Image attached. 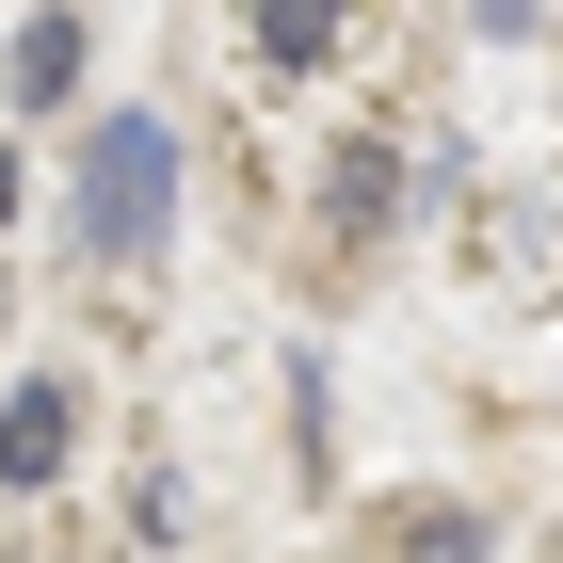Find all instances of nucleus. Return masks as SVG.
Returning a JSON list of instances; mask_svg holds the SVG:
<instances>
[{
  "label": "nucleus",
  "instance_id": "1",
  "mask_svg": "<svg viewBox=\"0 0 563 563\" xmlns=\"http://www.w3.org/2000/svg\"><path fill=\"white\" fill-rule=\"evenodd\" d=\"M162 225H177V130L162 113H97V145H81V242L145 258Z\"/></svg>",
  "mask_w": 563,
  "mask_h": 563
},
{
  "label": "nucleus",
  "instance_id": "2",
  "mask_svg": "<svg viewBox=\"0 0 563 563\" xmlns=\"http://www.w3.org/2000/svg\"><path fill=\"white\" fill-rule=\"evenodd\" d=\"M65 451H81V402H65V387H16V402H0V483H16V499L65 483Z\"/></svg>",
  "mask_w": 563,
  "mask_h": 563
},
{
  "label": "nucleus",
  "instance_id": "3",
  "mask_svg": "<svg viewBox=\"0 0 563 563\" xmlns=\"http://www.w3.org/2000/svg\"><path fill=\"white\" fill-rule=\"evenodd\" d=\"M0 81H16V113H65V97H81V16H33Z\"/></svg>",
  "mask_w": 563,
  "mask_h": 563
},
{
  "label": "nucleus",
  "instance_id": "4",
  "mask_svg": "<svg viewBox=\"0 0 563 563\" xmlns=\"http://www.w3.org/2000/svg\"><path fill=\"white\" fill-rule=\"evenodd\" d=\"M258 65H339V0H258Z\"/></svg>",
  "mask_w": 563,
  "mask_h": 563
},
{
  "label": "nucleus",
  "instance_id": "5",
  "mask_svg": "<svg viewBox=\"0 0 563 563\" xmlns=\"http://www.w3.org/2000/svg\"><path fill=\"white\" fill-rule=\"evenodd\" d=\"M387 194H402V162H387V145H354V162H339V210H354V225H387Z\"/></svg>",
  "mask_w": 563,
  "mask_h": 563
},
{
  "label": "nucleus",
  "instance_id": "6",
  "mask_svg": "<svg viewBox=\"0 0 563 563\" xmlns=\"http://www.w3.org/2000/svg\"><path fill=\"white\" fill-rule=\"evenodd\" d=\"M402 563H483V516H402Z\"/></svg>",
  "mask_w": 563,
  "mask_h": 563
},
{
  "label": "nucleus",
  "instance_id": "7",
  "mask_svg": "<svg viewBox=\"0 0 563 563\" xmlns=\"http://www.w3.org/2000/svg\"><path fill=\"white\" fill-rule=\"evenodd\" d=\"M483 33H516V48H531V33H548V0H483Z\"/></svg>",
  "mask_w": 563,
  "mask_h": 563
},
{
  "label": "nucleus",
  "instance_id": "8",
  "mask_svg": "<svg viewBox=\"0 0 563 563\" xmlns=\"http://www.w3.org/2000/svg\"><path fill=\"white\" fill-rule=\"evenodd\" d=\"M0 225H16V145H0Z\"/></svg>",
  "mask_w": 563,
  "mask_h": 563
}]
</instances>
